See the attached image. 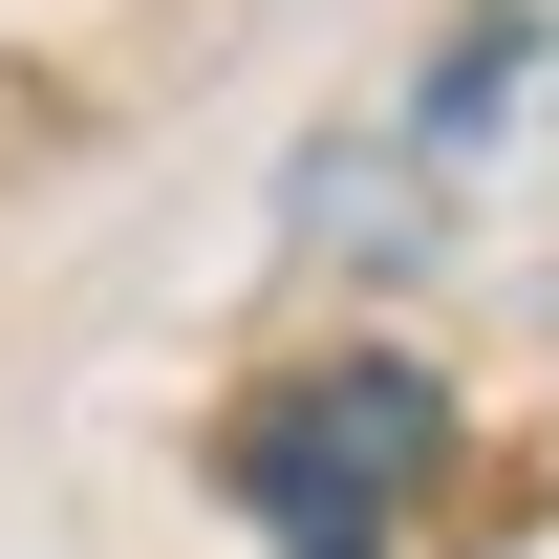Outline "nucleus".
Listing matches in <instances>:
<instances>
[{"instance_id": "1", "label": "nucleus", "mask_w": 559, "mask_h": 559, "mask_svg": "<svg viewBox=\"0 0 559 559\" xmlns=\"http://www.w3.org/2000/svg\"><path fill=\"white\" fill-rule=\"evenodd\" d=\"M452 474V388L409 345H345V366H280L259 409H237V516L280 559H388Z\"/></svg>"}, {"instance_id": "2", "label": "nucleus", "mask_w": 559, "mask_h": 559, "mask_svg": "<svg viewBox=\"0 0 559 559\" xmlns=\"http://www.w3.org/2000/svg\"><path fill=\"white\" fill-rule=\"evenodd\" d=\"M516 86H538V0H474V22H452V66H430V130L474 151L495 108H516Z\"/></svg>"}]
</instances>
